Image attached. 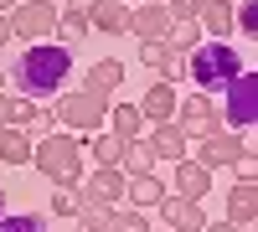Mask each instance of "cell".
Here are the masks:
<instances>
[{
  "mask_svg": "<svg viewBox=\"0 0 258 232\" xmlns=\"http://www.w3.org/2000/svg\"><path fill=\"white\" fill-rule=\"evenodd\" d=\"M6 78H16L21 98H31V103L62 98L68 93V78H73V47H62V41H36V47L21 52L16 67H6Z\"/></svg>",
  "mask_w": 258,
  "mask_h": 232,
  "instance_id": "6da1fadb",
  "label": "cell"
},
{
  "mask_svg": "<svg viewBox=\"0 0 258 232\" xmlns=\"http://www.w3.org/2000/svg\"><path fill=\"white\" fill-rule=\"evenodd\" d=\"M31 165H36L52 186H78V181H83V139L68 134V129L41 134V139L31 144Z\"/></svg>",
  "mask_w": 258,
  "mask_h": 232,
  "instance_id": "7a4b0ae2",
  "label": "cell"
},
{
  "mask_svg": "<svg viewBox=\"0 0 258 232\" xmlns=\"http://www.w3.org/2000/svg\"><path fill=\"white\" fill-rule=\"evenodd\" d=\"M186 72L197 78V93H222L238 72H248V62L227 41H202V47L186 52Z\"/></svg>",
  "mask_w": 258,
  "mask_h": 232,
  "instance_id": "3957f363",
  "label": "cell"
},
{
  "mask_svg": "<svg viewBox=\"0 0 258 232\" xmlns=\"http://www.w3.org/2000/svg\"><path fill=\"white\" fill-rule=\"evenodd\" d=\"M103 119H109V98L98 93H83V88H68L52 109V124H62L68 134H98Z\"/></svg>",
  "mask_w": 258,
  "mask_h": 232,
  "instance_id": "277c9868",
  "label": "cell"
},
{
  "mask_svg": "<svg viewBox=\"0 0 258 232\" xmlns=\"http://www.w3.org/2000/svg\"><path fill=\"white\" fill-rule=\"evenodd\" d=\"M217 119H222V129H253V119H258V78H253V67L238 72V78L222 88Z\"/></svg>",
  "mask_w": 258,
  "mask_h": 232,
  "instance_id": "5b68a950",
  "label": "cell"
},
{
  "mask_svg": "<svg viewBox=\"0 0 258 232\" xmlns=\"http://www.w3.org/2000/svg\"><path fill=\"white\" fill-rule=\"evenodd\" d=\"M52 31H57V6H52V0H16V11H11V41L36 47V41H52Z\"/></svg>",
  "mask_w": 258,
  "mask_h": 232,
  "instance_id": "8992f818",
  "label": "cell"
},
{
  "mask_svg": "<svg viewBox=\"0 0 258 232\" xmlns=\"http://www.w3.org/2000/svg\"><path fill=\"white\" fill-rule=\"evenodd\" d=\"M202 150L191 155L197 165H207V171H222V165H238V160H248L253 155V139H238L232 129H217V134H207V139H197Z\"/></svg>",
  "mask_w": 258,
  "mask_h": 232,
  "instance_id": "52a82bcc",
  "label": "cell"
},
{
  "mask_svg": "<svg viewBox=\"0 0 258 232\" xmlns=\"http://www.w3.org/2000/svg\"><path fill=\"white\" fill-rule=\"evenodd\" d=\"M176 124H181V134H186V139H207V134H217V129H222L217 103H212L207 93H191L186 103H176Z\"/></svg>",
  "mask_w": 258,
  "mask_h": 232,
  "instance_id": "ba28073f",
  "label": "cell"
},
{
  "mask_svg": "<svg viewBox=\"0 0 258 232\" xmlns=\"http://www.w3.org/2000/svg\"><path fill=\"white\" fill-rule=\"evenodd\" d=\"M119 196H124V176L114 165H98L88 181H78V201L83 206H119Z\"/></svg>",
  "mask_w": 258,
  "mask_h": 232,
  "instance_id": "9c48e42d",
  "label": "cell"
},
{
  "mask_svg": "<svg viewBox=\"0 0 258 232\" xmlns=\"http://www.w3.org/2000/svg\"><path fill=\"white\" fill-rule=\"evenodd\" d=\"M170 11L160 6V0H145V6H135L129 11V31H135L140 41H170Z\"/></svg>",
  "mask_w": 258,
  "mask_h": 232,
  "instance_id": "30bf717a",
  "label": "cell"
},
{
  "mask_svg": "<svg viewBox=\"0 0 258 232\" xmlns=\"http://www.w3.org/2000/svg\"><path fill=\"white\" fill-rule=\"evenodd\" d=\"M155 212H160V222L170 227V232H202L207 227V212H202V201H186V196H160V206H155Z\"/></svg>",
  "mask_w": 258,
  "mask_h": 232,
  "instance_id": "8fae6325",
  "label": "cell"
},
{
  "mask_svg": "<svg viewBox=\"0 0 258 232\" xmlns=\"http://www.w3.org/2000/svg\"><path fill=\"white\" fill-rule=\"evenodd\" d=\"M212 191V171L207 165H197V160H176V186H170V196H186V201H202Z\"/></svg>",
  "mask_w": 258,
  "mask_h": 232,
  "instance_id": "7c38bea8",
  "label": "cell"
},
{
  "mask_svg": "<svg viewBox=\"0 0 258 232\" xmlns=\"http://www.w3.org/2000/svg\"><path fill=\"white\" fill-rule=\"evenodd\" d=\"M176 88L170 83H150L145 88V98H140V114H145V124H170L176 119Z\"/></svg>",
  "mask_w": 258,
  "mask_h": 232,
  "instance_id": "4fadbf2b",
  "label": "cell"
},
{
  "mask_svg": "<svg viewBox=\"0 0 258 232\" xmlns=\"http://www.w3.org/2000/svg\"><path fill=\"white\" fill-rule=\"evenodd\" d=\"M109 134H114L119 144L145 139V114H140V103H109Z\"/></svg>",
  "mask_w": 258,
  "mask_h": 232,
  "instance_id": "5bb4252c",
  "label": "cell"
},
{
  "mask_svg": "<svg viewBox=\"0 0 258 232\" xmlns=\"http://www.w3.org/2000/svg\"><path fill=\"white\" fill-rule=\"evenodd\" d=\"M253 217H258V186H253V181H238V186H232V196H227V217H222V222H232L238 232H248Z\"/></svg>",
  "mask_w": 258,
  "mask_h": 232,
  "instance_id": "9a60e30c",
  "label": "cell"
},
{
  "mask_svg": "<svg viewBox=\"0 0 258 232\" xmlns=\"http://www.w3.org/2000/svg\"><path fill=\"white\" fill-rule=\"evenodd\" d=\"M150 155H155V160H186V134H181V124L176 119H170V124H155V129H150Z\"/></svg>",
  "mask_w": 258,
  "mask_h": 232,
  "instance_id": "2e32d148",
  "label": "cell"
},
{
  "mask_svg": "<svg viewBox=\"0 0 258 232\" xmlns=\"http://www.w3.org/2000/svg\"><path fill=\"white\" fill-rule=\"evenodd\" d=\"M119 83H124V62H119V57H103V62H93V67H88V78H83V93L109 98Z\"/></svg>",
  "mask_w": 258,
  "mask_h": 232,
  "instance_id": "e0dca14e",
  "label": "cell"
},
{
  "mask_svg": "<svg viewBox=\"0 0 258 232\" xmlns=\"http://www.w3.org/2000/svg\"><path fill=\"white\" fill-rule=\"evenodd\" d=\"M88 31H109V36L129 31V6L124 0H98L93 16H88Z\"/></svg>",
  "mask_w": 258,
  "mask_h": 232,
  "instance_id": "ac0fdd59",
  "label": "cell"
},
{
  "mask_svg": "<svg viewBox=\"0 0 258 232\" xmlns=\"http://www.w3.org/2000/svg\"><path fill=\"white\" fill-rule=\"evenodd\" d=\"M114 171H119L124 181H140V176H150V171H155V155H150V144H145V139L124 144V155H119V165H114Z\"/></svg>",
  "mask_w": 258,
  "mask_h": 232,
  "instance_id": "d6986e66",
  "label": "cell"
},
{
  "mask_svg": "<svg viewBox=\"0 0 258 232\" xmlns=\"http://www.w3.org/2000/svg\"><path fill=\"white\" fill-rule=\"evenodd\" d=\"M197 26L212 31V41H227V31H232V0H207L202 16H197Z\"/></svg>",
  "mask_w": 258,
  "mask_h": 232,
  "instance_id": "ffe728a7",
  "label": "cell"
},
{
  "mask_svg": "<svg viewBox=\"0 0 258 232\" xmlns=\"http://www.w3.org/2000/svg\"><path fill=\"white\" fill-rule=\"evenodd\" d=\"M31 134L26 129H0V160L6 165H31Z\"/></svg>",
  "mask_w": 258,
  "mask_h": 232,
  "instance_id": "44dd1931",
  "label": "cell"
},
{
  "mask_svg": "<svg viewBox=\"0 0 258 232\" xmlns=\"http://www.w3.org/2000/svg\"><path fill=\"white\" fill-rule=\"evenodd\" d=\"M124 196L135 201V212H150V206H160L165 186H160L155 176H140V181H124Z\"/></svg>",
  "mask_w": 258,
  "mask_h": 232,
  "instance_id": "7402d4cb",
  "label": "cell"
},
{
  "mask_svg": "<svg viewBox=\"0 0 258 232\" xmlns=\"http://www.w3.org/2000/svg\"><path fill=\"white\" fill-rule=\"evenodd\" d=\"M83 150H88V155H93L98 165H119V155H124V144H119L114 134H103V129H98V134H88V144H83Z\"/></svg>",
  "mask_w": 258,
  "mask_h": 232,
  "instance_id": "603a6c76",
  "label": "cell"
},
{
  "mask_svg": "<svg viewBox=\"0 0 258 232\" xmlns=\"http://www.w3.org/2000/svg\"><path fill=\"white\" fill-rule=\"evenodd\" d=\"M109 232H150V212H135V206H114L109 212Z\"/></svg>",
  "mask_w": 258,
  "mask_h": 232,
  "instance_id": "cb8c5ba5",
  "label": "cell"
},
{
  "mask_svg": "<svg viewBox=\"0 0 258 232\" xmlns=\"http://www.w3.org/2000/svg\"><path fill=\"white\" fill-rule=\"evenodd\" d=\"M0 232H47V217H36V212H6V217H0Z\"/></svg>",
  "mask_w": 258,
  "mask_h": 232,
  "instance_id": "d4e9b609",
  "label": "cell"
},
{
  "mask_svg": "<svg viewBox=\"0 0 258 232\" xmlns=\"http://www.w3.org/2000/svg\"><path fill=\"white\" fill-rule=\"evenodd\" d=\"M232 31L258 36V0H238V6H232Z\"/></svg>",
  "mask_w": 258,
  "mask_h": 232,
  "instance_id": "484cf974",
  "label": "cell"
},
{
  "mask_svg": "<svg viewBox=\"0 0 258 232\" xmlns=\"http://www.w3.org/2000/svg\"><path fill=\"white\" fill-rule=\"evenodd\" d=\"M170 47H176V52L202 47V26H197V21H176V26H170Z\"/></svg>",
  "mask_w": 258,
  "mask_h": 232,
  "instance_id": "4316f807",
  "label": "cell"
},
{
  "mask_svg": "<svg viewBox=\"0 0 258 232\" xmlns=\"http://www.w3.org/2000/svg\"><path fill=\"white\" fill-rule=\"evenodd\" d=\"M52 212H57V217H78V212H83L78 186H57V191H52Z\"/></svg>",
  "mask_w": 258,
  "mask_h": 232,
  "instance_id": "83f0119b",
  "label": "cell"
},
{
  "mask_svg": "<svg viewBox=\"0 0 258 232\" xmlns=\"http://www.w3.org/2000/svg\"><path fill=\"white\" fill-rule=\"evenodd\" d=\"M109 212L114 206H83L78 212V232H109Z\"/></svg>",
  "mask_w": 258,
  "mask_h": 232,
  "instance_id": "f1b7e54d",
  "label": "cell"
},
{
  "mask_svg": "<svg viewBox=\"0 0 258 232\" xmlns=\"http://www.w3.org/2000/svg\"><path fill=\"white\" fill-rule=\"evenodd\" d=\"M21 129H26V134H52V109L31 103V109H26V119H21Z\"/></svg>",
  "mask_w": 258,
  "mask_h": 232,
  "instance_id": "f546056e",
  "label": "cell"
},
{
  "mask_svg": "<svg viewBox=\"0 0 258 232\" xmlns=\"http://www.w3.org/2000/svg\"><path fill=\"white\" fill-rule=\"evenodd\" d=\"M181 78H186V52H176V47H170V57L160 62V83H170V88H176Z\"/></svg>",
  "mask_w": 258,
  "mask_h": 232,
  "instance_id": "4dcf8cb0",
  "label": "cell"
},
{
  "mask_svg": "<svg viewBox=\"0 0 258 232\" xmlns=\"http://www.w3.org/2000/svg\"><path fill=\"white\" fill-rule=\"evenodd\" d=\"M202 6H207V0H165L170 21H197V16H202Z\"/></svg>",
  "mask_w": 258,
  "mask_h": 232,
  "instance_id": "1f68e13d",
  "label": "cell"
},
{
  "mask_svg": "<svg viewBox=\"0 0 258 232\" xmlns=\"http://www.w3.org/2000/svg\"><path fill=\"white\" fill-rule=\"evenodd\" d=\"M165 57H170V41H140V62L145 67H160Z\"/></svg>",
  "mask_w": 258,
  "mask_h": 232,
  "instance_id": "d6a6232c",
  "label": "cell"
},
{
  "mask_svg": "<svg viewBox=\"0 0 258 232\" xmlns=\"http://www.w3.org/2000/svg\"><path fill=\"white\" fill-rule=\"evenodd\" d=\"M83 36H88V26H83V21H57V41H62V47H78Z\"/></svg>",
  "mask_w": 258,
  "mask_h": 232,
  "instance_id": "836d02e7",
  "label": "cell"
},
{
  "mask_svg": "<svg viewBox=\"0 0 258 232\" xmlns=\"http://www.w3.org/2000/svg\"><path fill=\"white\" fill-rule=\"evenodd\" d=\"M93 6H98V0H68V6H62V21H83V26H88Z\"/></svg>",
  "mask_w": 258,
  "mask_h": 232,
  "instance_id": "e575fe53",
  "label": "cell"
},
{
  "mask_svg": "<svg viewBox=\"0 0 258 232\" xmlns=\"http://www.w3.org/2000/svg\"><path fill=\"white\" fill-rule=\"evenodd\" d=\"M202 232H238V227H232V222H207Z\"/></svg>",
  "mask_w": 258,
  "mask_h": 232,
  "instance_id": "d590c367",
  "label": "cell"
},
{
  "mask_svg": "<svg viewBox=\"0 0 258 232\" xmlns=\"http://www.w3.org/2000/svg\"><path fill=\"white\" fill-rule=\"evenodd\" d=\"M16 11V0H0V16H11Z\"/></svg>",
  "mask_w": 258,
  "mask_h": 232,
  "instance_id": "8d00e7d4",
  "label": "cell"
},
{
  "mask_svg": "<svg viewBox=\"0 0 258 232\" xmlns=\"http://www.w3.org/2000/svg\"><path fill=\"white\" fill-rule=\"evenodd\" d=\"M0 217H6V186H0Z\"/></svg>",
  "mask_w": 258,
  "mask_h": 232,
  "instance_id": "74e56055",
  "label": "cell"
},
{
  "mask_svg": "<svg viewBox=\"0 0 258 232\" xmlns=\"http://www.w3.org/2000/svg\"><path fill=\"white\" fill-rule=\"evenodd\" d=\"M0 88H6V62H0Z\"/></svg>",
  "mask_w": 258,
  "mask_h": 232,
  "instance_id": "f35d334b",
  "label": "cell"
},
{
  "mask_svg": "<svg viewBox=\"0 0 258 232\" xmlns=\"http://www.w3.org/2000/svg\"><path fill=\"white\" fill-rule=\"evenodd\" d=\"M124 6H129V0H124Z\"/></svg>",
  "mask_w": 258,
  "mask_h": 232,
  "instance_id": "ab89813d",
  "label": "cell"
},
{
  "mask_svg": "<svg viewBox=\"0 0 258 232\" xmlns=\"http://www.w3.org/2000/svg\"><path fill=\"white\" fill-rule=\"evenodd\" d=\"M160 6H165V0H160Z\"/></svg>",
  "mask_w": 258,
  "mask_h": 232,
  "instance_id": "60d3db41",
  "label": "cell"
}]
</instances>
